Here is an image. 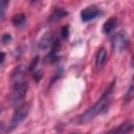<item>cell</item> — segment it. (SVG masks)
<instances>
[{
	"instance_id": "d6986e66",
	"label": "cell",
	"mask_w": 134,
	"mask_h": 134,
	"mask_svg": "<svg viewBox=\"0 0 134 134\" xmlns=\"http://www.w3.org/2000/svg\"><path fill=\"white\" fill-rule=\"evenodd\" d=\"M1 110H2V107H1V106H0V112H1Z\"/></svg>"
},
{
	"instance_id": "4fadbf2b",
	"label": "cell",
	"mask_w": 134,
	"mask_h": 134,
	"mask_svg": "<svg viewBox=\"0 0 134 134\" xmlns=\"http://www.w3.org/2000/svg\"><path fill=\"white\" fill-rule=\"evenodd\" d=\"M61 36L64 39H66L69 36V26L68 25H65V26H63L61 28Z\"/></svg>"
},
{
	"instance_id": "30bf717a",
	"label": "cell",
	"mask_w": 134,
	"mask_h": 134,
	"mask_svg": "<svg viewBox=\"0 0 134 134\" xmlns=\"http://www.w3.org/2000/svg\"><path fill=\"white\" fill-rule=\"evenodd\" d=\"M106 59H107V52H106V49L103 47L97 51L96 57H95V65H96V67L97 68H102L104 66V64L106 63Z\"/></svg>"
},
{
	"instance_id": "6da1fadb",
	"label": "cell",
	"mask_w": 134,
	"mask_h": 134,
	"mask_svg": "<svg viewBox=\"0 0 134 134\" xmlns=\"http://www.w3.org/2000/svg\"><path fill=\"white\" fill-rule=\"evenodd\" d=\"M113 88H114V82L110 84V86L106 89V91L103 93V95L99 97V99L93 106L88 108L84 113H82L79 116V121L81 124H85V122L92 120L96 115H98L107 110V108L111 102V98H112Z\"/></svg>"
},
{
	"instance_id": "e0dca14e",
	"label": "cell",
	"mask_w": 134,
	"mask_h": 134,
	"mask_svg": "<svg viewBox=\"0 0 134 134\" xmlns=\"http://www.w3.org/2000/svg\"><path fill=\"white\" fill-rule=\"evenodd\" d=\"M42 71H37V72H35L34 73V79L36 80V82H39L40 81V79L42 77Z\"/></svg>"
},
{
	"instance_id": "8992f818",
	"label": "cell",
	"mask_w": 134,
	"mask_h": 134,
	"mask_svg": "<svg viewBox=\"0 0 134 134\" xmlns=\"http://www.w3.org/2000/svg\"><path fill=\"white\" fill-rule=\"evenodd\" d=\"M133 130V122L132 121H126L110 131H108L106 134H129Z\"/></svg>"
},
{
	"instance_id": "5b68a950",
	"label": "cell",
	"mask_w": 134,
	"mask_h": 134,
	"mask_svg": "<svg viewBox=\"0 0 134 134\" xmlns=\"http://www.w3.org/2000/svg\"><path fill=\"white\" fill-rule=\"evenodd\" d=\"M99 15V9L95 5H90L85 7L81 12V18L83 22H89L93 19H95Z\"/></svg>"
},
{
	"instance_id": "7c38bea8",
	"label": "cell",
	"mask_w": 134,
	"mask_h": 134,
	"mask_svg": "<svg viewBox=\"0 0 134 134\" xmlns=\"http://www.w3.org/2000/svg\"><path fill=\"white\" fill-rule=\"evenodd\" d=\"M8 4H9L8 1H0V20L1 21L5 17V13H6V8H7Z\"/></svg>"
},
{
	"instance_id": "7a4b0ae2",
	"label": "cell",
	"mask_w": 134,
	"mask_h": 134,
	"mask_svg": "<svg viewBox=\"0 0 134 134\" xmlns=\"http://www.w3.org/2000/svg\"><path fill=\"white\" fill-rule=\"evenodd\" d=\"M27 88H28L27 81L13 84V91L9 95V100L12 105H18L23 100V98L26 95Z\"/></svg>"
},
{
	"instance_id": "52a82bcc",
	"label": "cell",
	"mask_w": 134,
	"mask_h": 134,
	"mask_svg": "<svg viewBox=\"0 0 134 134\" xmlns=\"http://www.w3.org/2000/svg\"><path fill=\"white\" fill-rule=\"evenodd\" d=\"M53 36H52V34L51 32H49V31H47V32H45L41 38H40V40H39V42H38V48L40 49V50H45V49H48L49 47H51V45H52V43H53Z\"/></svg>"
},
{
	"instance_id": "2e32d148",
	"label": "cell",
	"mask_w": 134,
	"mask_h": 134,
	"mask_svg": "<svg viewBox=\"0 0 134 134\" xmlns=\"http://www.w3.org/2000/svg\"><path fill=\"white\" fill-rule=\"evenodd\" d=\"M132 95H133V85L131 84V85H130V88H129V91H128V95H127V97H126L127 102H130V100H131Z\"/></svg>"
},
{
	"instance_id": "5bb4252c",
	"label": "cell",
	"mask_w": 134,
	"mask_h": 134,
	"mask_svg": "<svg viewBox=\"0 0 134 134\" xmlns=\"http://www.w3.org/2000/svg\"><path fill=\"white\" fill-rule=\"evenodd\" d=\"M10 40H12V36L9 35V34H4L3 36H2V42L4 43V44H6V43H9L10 42Z\"/></svg>"
},
{
	"instance_id": "3957f363",
	"label": "cell",
	"mask_w": 134,
	"mask_h": 134,
	"mask_svg": "<svg viewBox=\"0 0 134 134\" xmlns=\"http://www.w3.org/2000/svg\"><path fill=\"white\" fill-rule=\"evenodd\" d=\"M29 113V105L28 104H22L20 106H18L13 114L12 117V121H10V127L9 129L13 130L15 128H17L28 115Z\"/></svg>"
},
{
	"instance_id": "277c9868",
	"label": "cell",
	"mask_w": 134,
	"mask_h": 134,
	"mask_svg": "<svg viewBox=\"0 0 134 134\" xmlns=\"http://www.w3.org/2000/svg\"><path fill=\"white\" fill-rule=\"evenodd\" d=\"M129 45V38L127 32L120 30L117 34H115L112 38V48L115 52H121L125 49H127Z\"/></svg>"
},
{
	"instance_id": "ba28073f",
	"label": "cell",
	"mask_w": 134,
	"mask_h": 134,
	"mask_svg": "<svg viewBox=\"0 0 134 134\" xmlns=\"http://www.w3.org/2000/svg\"><path fill=\"white\" fill-rule=\"evenodd\" d=\"M67 15H68V12L65 10L63 7H57V8L51 13V15L49 16V19H48V20H49L50 22L58 21V20H60V19L66 17Z\"/></svg>"
},
{
	"instance_id": "9c48e42d",
	"label": "cell",
	"mask_w": 134,
	"mask_h": 134,
	"mask_svg": "<svg viewBox=\"0 0 134 134\" xmlns=\"http://www.w3.org/2000/svg\"><path fill=\"white\" fill-rule=\"evenodd\" d=\"M116 25H117V19L115 17H112L110 19H108L105 23H104V26H103V30L105 34L109 35L111 34L115 28H116Z\"/></svg>"
},
{
	"instance_id": "8fae6325",
	"label": "cell",
	"mask_w": 134,
	"mask_h": 134,
	"mask_svg": "<svg viewBox=\"0 0 134 134\" xmlns=\"http://www.w3.org/2000/svg\"><path fill=\"white\" fill-rule=\"evenodd\" d=\"M12 23L16 27H22V26H24L25 23H26V16H25V14H22L21 13V14L15 15L13 17V19H12Z\"/></svg>"
},
{
	"instance_id": "ac0fdd59",
	"label": "cell",
	"mask_w": 134,
	"mask_h": 134,
	"mask_svg": "<svg viewBox=\"0 0 134 134\" xmlns=\"http://www.w3.org/2000/svg\"><path fill=\"white\" fill-rule=\"evenodd\" d=\"M4 60H5V53L4 52H0V66L3 64Z\"/></svg>"
},
{
	"instance_id": "9a60e30c",
	"label": "cell",
	"mask_w": 134,
	"mask_h": 134,
	"mask_svg": "<svg viewBox=\"0 0 134 134\" xmlns=\"http://www.w3.org/2000/svg\"><path fill=\"white\" fill-rule=\"evenodd\" d=\"M38 62H39V57H36L34 60H32V62H31V64H30V66H29V70H35L36 69V66H37V64H38Z\"/></svg>"
}]
</instances>
